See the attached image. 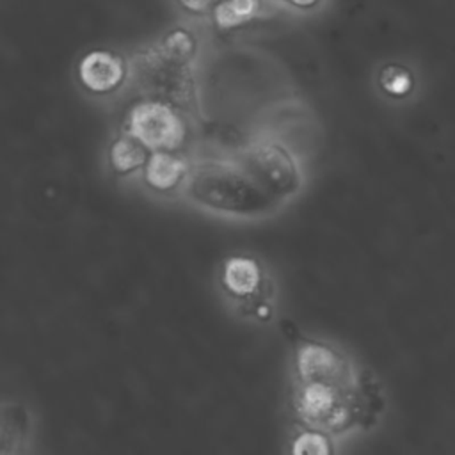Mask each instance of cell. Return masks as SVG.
<instances>
[{
	"label": "cell",
	"mask_w": 455,
	"mask_h": 455,
	"mask_svg": "<svg viewBox=\"0 0 455 455\" xmlns=\"http://www.w3.org/2000/svg\"><path fill=\"white\" fill-rule=\"evenodd\" d=\"M183 188L196 206L231 219L267 217L284 204L267 192L238 158L192 164Z\"/></svg>",
	"instance_id": "cell-1"
},
{
	"label": "cell",
	"mask_w": 455,
	"mask_h": 455,
	"mask_svg": "<svg viewBox=\"0 0 455 455\" xmlns=\"http://www.w3.org/2000/svg\"><path fill=\"white\" fill-rule=\"evenodd\" d=\"M219 283L242 316L261 323L274 318V281L258 258L228 256L220 265Z\"/></svg>",
	"instance_id": "cell-2"
},
{
	"label": "cell",
	"mask_w": 455,
	"mask_h": 455,
	"mask_svg": "<svg viewBox=\"0 0 455 455\" xmlns=\"http://www.w3.org/2000/svg\"><path fill=\"white\" fill-rule=\"evenodd\" d=\"M123 132L149 151H181L188 133L183 114L162 98L137 100L126 110Z\"/></svg>",
	"instance_id": "cell-3"
},
{
	"label": "cell",
	"mask_w": 455,
	"mask_h": 455,
	"mask_svg": "<svg viewBox=\"0 0 455 455\" xmlns=\"http://www.w3.org/2000/svg\"><path fill=\"white\" fill-rule=\"evenodd\" d=\"M238 160L274 197L286 203L302 187V171L295 155L277 140L251 144Z\"/></svg>",
	"instance_id": "cell-4"
},
{
	"label": "cell",
	"mask_w": 455,
	"mask_h": 455,
	"mask_svg": "<svg viewBox=\"0 0 455 455\" xmlns=\"http://www.w3.org/2000/svg\"><path fill=\"white\" fill-rule=\"evenodd\" d=\"M76 76L80 85L96 96L112 94L126 82V59L107 48H94L82 55L76 64Z\"/></svg>",
	"instance_id": "cell-5"
},
{
	"label": "cell",
	"mask_w": 455,
	"mask_h": 455,
	"mask_svg": "<svg viewBox=\"0 0 455 455\" xmlns=\"http://www.w3.org/2000/svg\"><path fill=\"white\" fill-rule=\"evenodd\" d=\"M192 164L180 151H151L144 169V185L156 194H171L185 187Z\"/></svg>",
	"instance_id": "cell-6"
},
{
	"label": "cell",
	"mask_w": 455,
	"mask_h": 455,
	"mask_svg": "<svg viewBox=\"0 0 455 455\" xmlns=\"http://www.w3.org/2000/svg\"><path fill=\"white\" fill-rule=\"evenodd\" d=\"M32 418L25 403L4 402L0 414V455H27Z\"/></svg>",
	"instance_id": "cell-7"
},
{
	"label": "cell",
	"mask_w": 455,
	"mask_h": 455,
	"mask_svg": "<svg viewBox=\"0 0 455 455\" xmlns=\"http://www.w3.org/2000/svg\"><path fill=\"white\" fill-rule=\"evenodd\" d=\"M149 155L151 151L140 140L123 132L110 142L107 160L116 176H130L144 169Z\"/></svg>",
	"instance_id": "cell-8"
},
{
	"label": "cell",
	"mask_w": 455,
	"mask_h": 455,
	"mask_svg": "<svg viewBox=\"0 0 455 455\" xmlns=\"http://www.w3.org/2000/svg\"><path fill=\"white\" fill-rule=\"evenodd\" d=\"M197 37L187 27H172L160 41L156 53L174 68L188 66L197 53Z\"/></svg>",
	"instance_id": "cell-9"
},
{
	"label": "cell",
	"mask_w": 455,
	"mask_h": 455,
	"mask_svg": "<svg viewBox=\"0 0 455 455\" xmlns=\"http://www.w3.org/2000/svg\"><path fill=\"white\" fill-rule=\"evenodd\" d=\"M261 5V0H219L210 14L217 28L235 30L256 20Z\"/></svg>",
	"instance_id": "cell-10"
},
{
	"label": "cell",
	"mask_w": 455,
	"mask_h": 455,
	"mask_svg": "<svg viewBox=\"0 0 455 455\" xmlns=\"http://www.w3.org/2000/svg\"><path fill=\"white\" fill-rule=\"evenodd\" d=\"M288 455H336L334 435L320 428L299 425L290 439Z\"/></svg>",
	"instance_id": "cell-11"
},
{
	"label": "cell",
	"mask_w": 455,
	"mask_h": 455,
	"mask_svg": "<svg viewBox=\"0 0 455 455\" xmlns=\"http://www.w3.org/2000/svg\"><path fill=\"white\" fill-rule=\"evenodd\" d=\"M380 89L391 98H405L414 89V75L402 64H386L377 78Z\"/></svg>",
	"instance_id": "cell-12"
},
{
	"label": "cell",
	"mask_w": 455,
	"mask_h": 455,
	"mask_svg": "<svg viewBox=\"0 0 455 455\" xmlns=\"http://www.w3.org/2000/svg\"><path fill=\"white\" fill-rule=\"evenodd\" d=\"M176 2L185 12L194 16H203V14H210L219 0H176Z\"/></svg>",
	"instance_id": "cell-13"
},
{
	"label": "cell",
	"mask_w": 455,
	"mask_h": 455,
	"mask_svg": "<svg viewBox=\"0 0 455 455\" xmlns=\"http://www.w3.org/2000/svg\"><path fill=\"white\" fill-rule=\"evenodd\" d=\"M286 4H290L291 7L295 9H300V11H309L313 7H316L322 0H284Z\"/></svg>",
	"instance_id": "cell-14"
}]
</instances>
